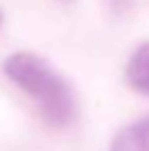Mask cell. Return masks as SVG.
Listing matches in <instances>:
<instances>
[{"label": "cell", "mask_w": 149, "mask_h": 151, "mask_svg": "<svg viewBox=\"0 0 149 151\" xmlns=\"http://www.w3.org/2000/svg\"><path fill=\"white\" fill-rule=\"evenodd\" d=\"M6 78L41 106L43 116L55 127H66L76 116V96L70 84L49 61L31 51H19L4 61Z\"/></svg>", "instance_id": "6da1fadb"}, {"label": "cell", "mask_w": 149, "mask_h": 151, "mask_svg": "<svg viewBox=\"0 0 149 151\" xmlns=\"http://www.w3.org/2000/svg\"><path fill=\"white\" fill-rule=\"evenodd\" d=\"M110 151H149V116L121 129L110 143Z\"/></svg>", "instance_id": "7a4b0ae2"}, {"label": "cell", "mask_w": 149, "mask_h": 151, "mask_svg": "<svg viewBox=\"0 0 149 151\" xmlns=\"http://www.w3.org/2000/svg\"><path fill=\"white\" fill-rule=\"evenodd\" d=\"M127 82L133 90L149 96V41L139 45L127 63Z\"/></svg>", "instance_id": "3957f363"}, {"label": "cell", "mask_w": 149, "mask_h": 151, "mask_svg": "<svg viewBox=\"0 0 149 151\" xmlns=\"http://www.w3.org/2000/svg\"><path fill=\"white\" fill-rule=\"evenodd\" d=\"M110 2H112V6H114V8H123L127 0H110Z\"/></svg>", "instance_id": "277c9868"}, {"label": "cell", "mask_w": 149, "mask_h": 151, "mask_svg": "<svg viewBox=\"0 0 149 151\" xmlns=\"http://www.w3.org/2000/svg\"><path fill=\"white\" fill-rule=\"evenodd\" d=\"M0 25H2V12H0Z\"/></svg>", "instance_id": "5b68a950"}]
</instances>
